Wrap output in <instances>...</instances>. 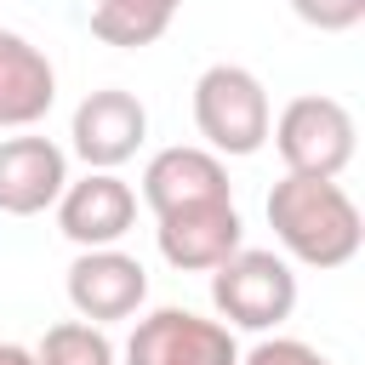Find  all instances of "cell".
Masks as SVG:
<instances>
[{"instance_id":"cell-1","label":"cell","mask_w":365,"mask_h":365,"mask_svg":"<svg viewBox=\"0 0 365 365\" xmlns=\"http://www.w3.org/2000/svg\"><path fill=\"white\" fill-rule=\"evenodd\" d=\"M268 228H274L285 262H302L319 274L348 268L365 245L359 205L331 177H279L268 188Z\"/></svg>"},{"instance_id":"cell-2","label":"cell","mask_w":365,"mask_h":365,"mask_svg":"<svg viewBox=\"0 0 365 365\" xmlns=\"http://www.w3.org/2000/svg\"><path fill=\"white\" fill-rule=\"evenodd\" d=\"M268 125H274L268 86L245 63H211L194 80V131L205 137L200 148H211L217 160L257 154L268 143Z\"/></svg>"},{"instance_id":"cell-3","label":"cell","mask_w":365,"mask_h":365,"mask_svg":"<svg viewBox=\"0 0 365 365\" xmlns=\"http://www.w3.org/2000/svg\"><path fill=\"white\" fill-rule=\"evenodd\" d=\"M268 143L279 148L285 160V177H342L354 165V148H359V125L348 114V103L325 97V91H302L291 97L274 125H268Z\"/></svg>"},{"instance_id":"cell-4","label":"cell","mask_w":365,"mask_h":365,"mask_svg":"<svg viewBox=\"0 0 365 365\" xmlns=\"http://www.w3.org/2000/svg\"><path fill=\"white\" fill-rule=\"evenodd\" d=\"M211 308L222 314L228 331H279L297 308V274L279 251L262 245H240L228 262L211 268Z\"/></svg>"},{"instance_id":"cell-5","label":"cell","mask_w":365,"mask_h":365,"mask_svg":"<svg viewBox=\"0 0 365 365\" xmlns=\"http://www.w3.org/2000/svg\"><path fill=\"white\" fill-rule=\"evenodd\" d=\"M125 365H240V342L222 319L194 308H154L131 325Z\"/></svg>"},{"instance_id":"cell-6","label":"cell","mask_w":365,"mask_h":365,"mask_svg":"<svg viewBox=\"0 0 365 365\" xmlns=\"http://www.w3.org/2000/svg\"><path fill=\"white\" fill-rule=\"evenodd\" d=\"M143 143H148V108L137 91L103 86V91L80 97V108L68 120V148H74V160H86V171H120L125 160H137Z\"/></svg>"},{"instance_id":"cell-7","label":"cell","mask_w":365,"mask_h":365,"mask_svg":"<svg viewBox=\"0 0 365 365\" xmlns=\"http://www.w3.org/2000/svg\"><path fill=\"white\" fill-rule=\"evenodd\" d=\"M68 308L74 319L86 325H114V319H131L143 302H148V268L120 251V245H103V251H80L68 262Z\"/></svg>"},{"instance_id":"cell-8","label":"cell","mask_w":365,"mask_h":365,"mask_svg":"<svg viewBox=\"0 0 365 365\" xmlns=\"http://www.w3.org/2000/svg\"><path fill=\"white\" fill-rule=\"evenodd\" d=\"M217 200H234V182H228V160H217L211 148L171 143V148L148 154L137 205H148L154 217H171V211H194V205H217Z\"/></svg>"},{"instance_id":"cell-9","label":"cell","mask_w":365,"mask_h":365,"mask_svg":"<svg viewBox=\"0 0 365 365\" xmlns=\"http://www.w3.org/2000/svg\"><path fill=\"white\" fill-rule=\"evenodd\" d=\"M57 228L63 240H74L80 251H103V245H120L137 222V188L120 177V171H86L80 182H68L57 194Z\"/></svg>"},{"instance_id":"cell-10","label":"cell","mask_w":365,"mask_h":365,"mask_svg":"<svg viewBox=\"0 0 365 365\" xmlns=\"http://www.w3.org/2000/svg\"><path fill=\"white\" fill-rule=\"evenodd\" d=\"M154 245L177 274H211L217 262H228L245 245V222L234 200L217 205H194V211H171L154 217Z\"/></svg>"},{"instance_id":"cell-11","label":"cell","mask_w":365,"mask_h":365,"mask_svg":"<svg viewBox=\"0 0 365 365\" xmlns=\"http://www.w3.org/2000/svg\"><path fill=\"white\" fill-rule=\"evenodd\" d=\"M68 188V154L51 137H6L0 143V217H40Z\"/></svg>"},{"instance_id":"cell-12","label":"cell","mask_w":365,"mask_h":365,"mask_svg":"<svg viewBox=\"0 0 365 365\" xmlns=\"http://www.w3.org/2000/svg\"><path fill=\"white\" fill-rule=\"evenodd\" d=\"M57 103V68L51 57L17 34V29H0V125L6 131H34Z\"/></svg>"},{"instance_id":"cell-13","label":"cell","mask_w":365,"mask_h":365,"mask_svg":"<svg viewBox=\"0 0 365 365\" xmlns=\"http://www.w3.org/2000/svg\"><path fill=\"white\" fill-rule=\"evenodd\" d=\"M177 6H182V0H91L86 23H91V34H97L103 46H114V51H143V46H154V40L177 23Z\"/></svg>"},{"instance_id":"cell-14","label":"cell","mask_w":365,"mask_h":365,"mask_svg":"<svg viewBox=\"0 0 365 365\" xmlns=\"http://www.w3.org/2000/svg\"><path fill=\"white\" fill-rule=\"evenodd\" d=\"M114 342L103 325H86V319H63L51 325L40 342H34V365H114Z\"/></svg>"},{"instance_id":"cell-15","label":"cell","mask_w":365,"mask_h":365,"mask_svg":"<svg viewBox=\"0 0 365 365\" xmlns=\"http://www.w3.org/2000/svg\"><path fill=\"white\" fill-rule=\"evenodd\" d=\"M291 11L319 34H348L365 23V0H291Z\"/></svg>"},{"instance_id":"cell-16","label":"cell","mask_w":365,"mask_h":365,"mask_svg":"<svg viewBox=\"0 0 365 365\" xmlns=\"http://www.w3.org/2000/svg\"><path fill=\"white\" fill-rule=\"evenodd\" d=\"M240 365H331V359L302 336H262L240 354Z\"/></svg>"},{"instance_id":"cell-17","label":"cell","mask_w":365,"mask_h":365,"mask_svg":"<svg viewBox=\"0 0 365 365\" xmlns=\"http://www.w3.org/2000/svg\"><path fill=\"white\" fill-rule=\"evenodd\" d=\"M0 365H34V348H23V342H0Z\"/></svg>"}]
</instances>
